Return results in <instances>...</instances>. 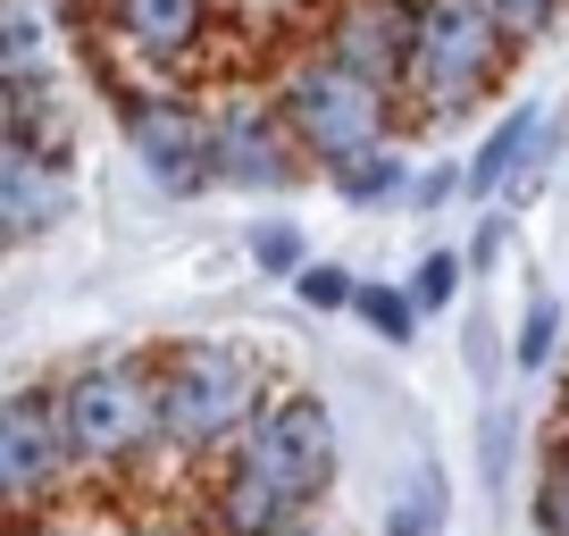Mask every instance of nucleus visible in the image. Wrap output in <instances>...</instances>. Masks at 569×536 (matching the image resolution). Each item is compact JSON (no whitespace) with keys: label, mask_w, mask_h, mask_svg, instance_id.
Segmentation results:
<instances>
[{"label":"nucleus","mask_w":569,"mask_h":536,"mask_svg":"<svg viewBox=\"0 0 569 536\" xmlns=\"http://www.w3.org/2000/svg\"><path fill=\"white\" fill-rule=\"evenodd\" d=\"M336 486V419L319 394H277L218 478V536H293Z\"/></svg>","instance_id":"1"},{"label":"nucleus","mask_w":569,"mask_h":536,"mask_svg":"<svg viewBox=\"0 0 569 536\" xmlns=\"http://www.w3.org/2000/svg\"><path fill=\"white\" fill-rule=\"evenodd\" d=\"M160 403H168V445L177 453H218L227 436H251L268 419V369L243 344H177L160 360Z\"/></svg>","instance_id":"2"},{"label":"nucleus","mask_w":569,"mask_h":536,"mask_svg":"<svg viewBox=\"0 0 569 536\" xmlns=\"http://www.w3.org/2000/svg\"><path fill=\"white\" fill-rule=\"evenodd\" d=\"M277 109H284V126H293L302 160L336 168V177H343V168H360V160H377V151H393V143H386V135H393L386 85H377V76H360L352 59H336V51L302 59V68L284 76Z\"/></svg>","instance_id":"3"},{"label":"nucleus","mask_w":569,"mask_h":536,"mask_svg":"<svg viewBox=\"0 0 569 536\" xmlns=\"http://www.w3.org/2000/svg\"><path fill=\"white\" fill-rule=\"evenodd\" d=\"M59 419H68L76 461L118 469L134 453H151L168 436V403H160V369L151 360H92L59 386Z\"/></svg>","instance_id":"4"},{"label":"nucleus","mask_w":569,"mask_h":536,"mask_svg":"<svg viewBox=\"0 0 569 536\" xmlns=\"http://www.w3.org/2000/svg\"><path fill=\"white\" fill-rule=\"evenodd\" d=\"M502 51H511V34H502V18L486 0H419V9H410L402 85L419 92L427 109H469L486 85H495Z\"/></svg>","instance_id":"5"},{"label":"nucleus","mask_w":569,"mask_h":536,"mask_svg":"<svg viewBox=\"0 0 569 536\" xmlns=\"http://www.w3.org/2000/svg\"><path fill=\"white\" fill-rule=\"evenodd\" d=\"M126 143L168 193H193L218 177V118L184 92H134L126 101Z\"/></svg>","instance_id":"6"},{"label":"nucleus","mask_w":569,"mask_h":536,"mask_svg":"<svg viewBox=\"0 0 569 536\" xmlns=\"http://www.w3.org/2000/svg\"><path fill=\"white\" fill-rule=\"evenodd\" d=\"M76 445H68V419H59V394L26 386L0 403V495L9 512H34L51 486H68Z\"/></svg>","instance_id":"7"},{"label":"nucleus","mask_w":569,"mask_h":536,"mask_svg":"<svg viewBox=\"0 0 569 536\" xmlns=\"http://www.w3.org/2000/svg\"><path fill=\"white\" fill-rule=\"evenodd\" d=\"M59 218H68V151L0 143V235H9V244H34Z\"/></svg>","instance_id":"8"},{"label":"nucleus","mask_w":569,"mask_h":536,"mask_svg":"<svg viewBox=\"0 0 569 536\" xmlns=\"http://www.w3.org/2000/svg\"><path fill=\"white\" fill-rule=\"evenodd\" d=\"M293 168H302V143H293L284 109L243 101L218 118V177L227 185H293Z\"/></svg>","instance_id":"9"},{"label":"nucleus","mask_w":569,"mask_h":536,"mask_svg":"<svg viewBox=\"0 0 569 536\" xmlns=\"http://www.w3.org/2000/svg\"><path fill=\"white\" fill-rule=\"evenodd\" d=\"M109 9V34L142 59H184L210 26V0H101Z\"/></svg>","instance_id":"10"},{"label":"nucleus","mask_w":569,"mask_h":536,"mask_svg":"<svg viewBox=\"0 0 569 536\" xmlns=\"http://www.w3.org/2000/svg\"><path fill=\"white\" fill-rule=\"evenodd\" d=\"M536 135H545V109H511V118L478 143V160H469V201H495L502 185L536 160Z\"/></svg>","instance_id":"11"},{"label":"nucleus","mask_w":569,"mask_h":536,"mask_svg":"<svg viewBox=\"0 0 569 536\" xmlns=\"http://www.w3.org/2000/svg\"><path fill=\"white\" fill-rule=\"evenodd\" d=\"M0 76H9V92H42V85H51L42 0H9V26H0Z\"/></svg>","instance_id":"12"},{"label":"nucleus","mask_w":569,"mask_h":536,"mask_svg":"<svg viewBox=\"0 0 569 536\" xmlns=\"http://www.w3.org/2000/svg\"><path fill=\"white\" fill-rule=\"evenodd\" d=\"M445 512H452L445 469L419 461V469H402V486H393V503H386V536H436V528H445Z\"/></svg>","instance_id":"13"},{"label":"nucleus","mask_w":569,"mask_h":536,"mask_svg":"<svg viewBox=\"0 0 569 536\" xmlns=\"http://www.w3.org/2000/svg\"><path fill=\"white\" fill-rule=\"evenodd\" d=\"M352 310H360L386 344H410V327H419V294H402V286H360Z\"/></svg>","instance_id":"14"},{"label":"nucleus","mask_w":569,"mask_h":536,"mask_svg":"<svg viewBox=\"0 0 569 536\" xmlns=\"http://www.w3.org/2000/svg\"><path fill=\"white\" fill-rule=\"evenodd\" d=\"M552 336H561V302H545V294H536V302H528V319H519L511 360H519V369H545V360H552Z\"/></svg>","instance_id":"15"},{"label":"nucleus","mask_w":569,"mask_h":536,"mask_svg":"<svg viewBox=\"0 0 569 536\" xmlns=\"http://www.w3.org/2000/svg\"><path fill=\"white\" fill-rule=\"evenodd\" d=\"M251 260H260L268 268V277H302V235H293V227H284V218H268V227H251Z\"/></svg>","instance_id":"16"},{"label":"nucleus","mask_w":569,"mask_h":536,"mask_svg":"<svg viewBox=\"0 0 569 536\" xmlns=\"http://www.w3.org/2000/svg\"><path fill=\"white\" fill-rule=\"evenodd\" d=\"M336 193H343V201H386V193H402V160H393V151H377V160L343 168Z\"/></svg>","instance_id":"17"},{"label":"nucleus","mask_w":569,"mask_h":536,"mask_svg":"<svg viewBox=\"0 0 569 536\" xmlns=\"http://www.w3.org/2000/svg\"><path fill=\"white\" fill-rule=\"evenodd\" d=\"M302 302H310V310H343V302H360V286L343 277L336 260H310V268H302Z\"/></svg>","instance_id":"18"},{"label":"nucleus","mask_w":569,"mask_h":536,"mask_svg":"<svg viewBox=\"0 0 569 536\" xmlns=\"http://www.w3.org/2000/svg\"><path fill=\"white\" fill-rule=\"evenodd\" d=\"M486 9L502 18V34H511V42H528V34H545V26L561 18L569 0H486Z\"/></svg>","instance_id":"19"},{"label":"nucleus","mask_w":569,"mask_h":536,"mask_svg":"<svg viewBox=\"0 0 569 536\" xmlns=\"http://www.w3.org/2000/svg\"><path fill=\"white\" fill-rule=\"evenodd\" d=\"M536 519H545V536H569V453H552L545 486H536Z\"/></svg>","instance_id":"20"},{"label":"nucleus","mask_w":569,"mask_h":536,"mask_svg":"<svg viewBox=\"0 0 569 536\" xmlns=\"http://www.w3.org/2000/svg\"><path fill=\"white\" fill-rule=\"evenodd\" d=\"M452 286H461V260H452V251H427V260H419V286H410V294H419V310H445Z\"/></svg>","instance_id":"21"},{"label":"nucleus","mask_w":569,"mask_h":536,"mask_svg":"<svg viewBox=\"0 0 569 536\" xmlns=\"http://www.w3.org/2000/svg\"><path fill=\"white\" fill-rule=\"evenodd\" d=\"M502 461H511V419H486V478H502Z\"/></svg>","instance_id":"22"},{"label":"nucleus","mask_w":569,"mask_h":536,"mask_svg":"<svg viewBox=\"0 0 569 536\" xmlns=\"http://www.w3.org/2000/svg\"><path fill=\"white\" fill-rule=\"evenodd\" d=\"M293 536H336V528H319V519H302V528H293Z\"/></svg>","instance_id":"23"},{"label":"nucleus","mask_w":569,"mask_h":536,"mask_svg":"<svg viewBox=\"0 0 569 536\" xmlns=\"http://www.w3.org/2000/svg\"><path fill=\"white\" fill-rule=\"evenodd\" d=\"M561 453H569V411H561Z\"/></svg>","instance_id":"24"}]
</instances>
